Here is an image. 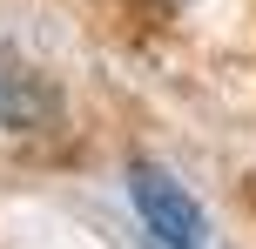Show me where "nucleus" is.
Returning <instances> with one entry per match:
<instances>
[{"label": "nucleus", "instance_id": "1", "mask_svg": "<svg viewBox=\"0 0 256 249\" xmlns=\"http://www.w3.org/2000/svg\"><path fill=\"white\" fill-rule=\"evenodd\" d=\"M128 202H135L142 236H148L155 249H209V216H202V202H196L189 182L168 175L162 162H148V155L128 162Z\"/></svg>", "mask_w": 256, "mask_h": 249}, {"label": "nucleus", "instance_id": "2", "mask_svg": "<svg viewBox=\"0 0 256 249\" xmlns=\"http://www.w3.org/2000/svg\"><path fill=\"white\" fill-rule=\"evenodd\" d=\"M54 121H61V88L20 47L0 40V135H40Z\"/></svg>", "mask_w": 256, "mask_h": 249}, {"label": "nucleus", "instance_id": "3", "mask_svg": "<svg viewBox=\"0 0 256 249\" xmlns=\"http://www.w3.org/2000/svg\"><path fill=\"white\" fill-rule=\"evenodd\" d=\"M162 7H168V0H162Z\"/></svg>", "mask_w": 256, "mask_h": 249}]
</instances>
